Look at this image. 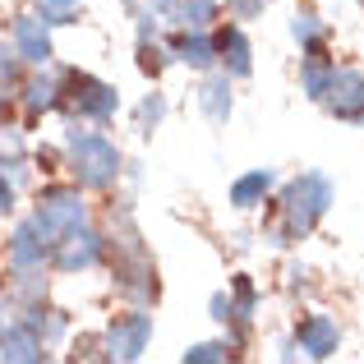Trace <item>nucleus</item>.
<instances>
[{"instance_id":"13","label":"nucleus","mask_w":364,"mask_h":364,"mask_svg":"<svg viewBox=\"0 0 364 364\" xmlns=\"http://www.w3.org/2000/svg\"><path fill=\"white\" fill-rule=\"evenodd\" d=\"M171 55H176V65H189V70H198V74L217 70V42L208 37V28H176Z\"/></svg>"},{"instance_id":"18","label":"nucleus","mask_w":364,"mask_h":364,"mask_svg":"<svg viewBox=\"0 0 364 364\" xmlns=\"http://www.w3.org/2000/svg\"><path fill=\"white\" fill-rule=\"evenodd\" d=\"M272 189H277V176L267 166L245 171V176L231 185V208L235 213H254V208H263L267 198H272Z\"/></svg>"},{"instance_id":"19","label":"nucleus","mask_w":364,"mask_h":364,"mask_svg":"<svg viewBox=\"0 0 364 364\" xmlns=\"http://www.w3.org/2000/svg\"><path fill=\"white\" fill-rule=\"evenodd\" d=\"M332 70H337V60H332L323 46L304 51V60H300V88H304V97H309V102H323V92H328V83H332Z\"/></svg>"},{"instance_id":"34","label":"nucleus","mask_w":364,"mask_h":364,"mask_svg":"<svg viewBox=\"0 0 364 364\" xmlns=\"http://www.w3.org/2000/svg\"><path fill=\"white\" fill-rule=\"evenodd\" d=\"M360 9H364V0H360Z\"/></svg>"},{"instance_id":"16","label":"nucleus","mask_w":364,"mask_h":364,"mask_svg":"<svg viewBox=\"0 0 364 364\" xmlns=\"http://www.w3.org/2000/svg\"><path fill=\"white\" fill-rule=\"evenodd\" d=\"M14 314H18V318H23L28 328H33V332H37V337H42L51 350L60 346L65 337H70V314H65V309H55V304H46V300L23 304V309H14Z\"/></svg>"},{"instance_id":"24","label":"nucleus","mask_w":364,"mask_h":364,"mask_svg":"<svg viewBox=\"0 0 364 364\" xmlns=\"http://www.w3.org/2000/svg\"><path fill=\"white\" fill-rule=\"evenodd\" d=\"M18 79H23V55L14 51V42H9V37H0V92H5V88H18Z\"/></svg>"},{"instance_id":"5","label":"nucleus","mask_w":364,"mask_h":364,"mask_svg":"<svg viewBox=\"0 0 364 364\" xmlns=\"http://www.w3.org/2000/svg\"><path fill=\"white\" fill-rule=\"evenodd\" d=\"M51 272L60 277H79V272H92V267L107 263V231H92L88 222L74 226V231H65L60 240L51 245Z\"/></svg>"},{"instance_id":"10","label":"nucleus","mask_w":364,"mask_h":364,"mask_svg":"<svg viewBox=\"0 0 364 364\" xmlns=\"http://www.w3.org/2000/svg\"><path fill=\"white\" fill-rule=\"evenodd\" d=\"M295 346H300V355L309 360H328L341 350V323L332 318V314H304L300 323H295Z\"/></svg>"},{"instance_id":"35","label":"nucleus","mask_w":364,"mask_h":364,"mask_svg":"<svg viewBox=\"0 0 364 364\" xmlns=\"http://www.w3.org/2000/svg\"><path fill=\"white\" fill-rule=\"evenodd\" d=\"M267 5H272V0H267Z\"/></svg>"},{"instance_id":"32","label":"nucleus","mask_w":364,"mask_h":364,"mask_svg":"<svg viewBox=\"0 0 364 364\" xmlns=\"http://www.w3.org/2000/svg\"><path fill=\"white\" fill-rule=\"evenodd\" d=\"M5 323H9V309H5V300H0V328H5Z\"/></svg>"},{"instance_id":"29","label":"nucleus","mask_w":364,"mask_h":364,"mask_svg":"<svg viewBox=\"0 0 364 364\" xmlns=\"http://www.w3.org/2000/svg\"><path fill=\"white\" fill-rule=\"evenodd\" d=\"M33 161H37V171L55 176V171L65 166V143H60V148H37V152H33Z\"/></svg>"},{"instance_id":"33","label":"nucleus","mask_w":364,"mask_h":364,"mask_svg":"<svg viewBox=\"0 0 364 364\" xmlns=\"http://www.w3.org/2000/svg\"><path fill=\"white\" fill-rule=\"evenodd\" d=\"M0 300H5V277H0Z\"/></svg>"},{"instance_id":"7","label":"nucleus","mask_w":364,"mask_h":364,"mask_svg":"<svg viewBox=\"0 0 364 364\" xmlns=\"http://www.w3.org/2000/svg\"><path fill=\"white\" fill-rule=\"evenodd\" d=\"M18 107H23V120L37 124L42 116H51V111H60V70H51V65H37L28 79H18Z\"/></svg>"},{"instance_id":"30","label":"nucleus","mask_w":364,"mask_h":364,"mask_svg":"<svg viewBox=\"0 0 364 364\" xmlns=\"http://www.w3.org/2000/svg\"><path fill=\"white\" fill-rule=\"evenodd\" d=\"M124 14L139 23V18H161V0H120Z\"/></svg>"},{"instance_id":"4","label":"nucleus","mask_w":364,"mask_h":364,"mask_svg":"<svg viewBox=\"0 0 364 364\" xmlns=\"http://www.w3.org/2000/svg\"><path fill=\"white\" fill-rule=\"evenodd\" d=\"M33 226L37 231L46 235V240H60L65 231H74V226H83L88 222V203H83V189L74 185H60V180H55V185H42L37 189V203H33Z\"/></svg>"},{"instance_id":"31","label":"nucleus","mask_w":364,"mask_h":364,"mask_svg":"<svg viewBox=\"0 0 364 364\" xmlns=\"http://www.w3.org/2000/svg\"><path fill=\"white\" fill-rule=\"evenodd\" d=\"M14 208H18V185L0 171V217H14Z\"/></svg>"},{"instance_id":"9","label":"nucleus","mask_w":364,"mask_h":364,"mask_svg":"<svg viewBox=\"0 0 364 364\" xmlns=\"http://www.w3.org/2000/svg\"><path fill=\"white\" fill-rule=\"evenodd\" d=\"M9 42H14V51L23 55V65H51L55 60V42H51V23H46L42 14H14V28H9Z\"/></svg>"},{"instance_id":"27","label":"nucleus","mask_w":364,"mask_h":364,"mask_svg":"<svg viewBox=\"0 0 364 364\" xmlns=\"http://www.w3.org/2000/svg\"><path fill=\"white\" fill-rule=\"evenodd\" d=\"M37 14L46 18V23H74V14H79V0H37Z\"/></svg>"},{"instance_id":"15","label":"nucleus","mask_w":364,"mask_h":364,"mask_svg":"<svg viewBox=\"0 0 364 364\" xmlns=\"http://www.w3.org/2000/svg\"><path fill=\"white\" fill-rule=\"evenodd\" d=\"M46 291H51V263H42V267H9V277H5L9 309H23V304L46 300Z\"/></svg>"},{"instance_id":"25","label":"nucleus","mask_w":364,"mask_h":364,"mask_svg":"<svg viewBox=\"0 0 364 364\" xmlns=\"http://www.w3.org/2000/svg\"><path fill=\"white\" fill-rule=\"evenodd\" d=\"M231 355H235L231 341H198V346L185 350V364H222V360H231Z\"/></svg>"},{"instance_id":"3","label":"nucleus","mask_w":364,"mask_h":364,"mask_svg":"<svg viewBox=\"0 0 364 364\" xmlns=\"http://www.w3.org/2000/svg\"><path fill=\"white\" fill-rule=\"evenodd\" d=\"M60 111L79 124H111L120 111V92L88 70H60Z\"/></svg>"},{"instance_id":"12","label":"nucleus","mask_w":364,"mask_h":364,"mask_svg":"<svg viewBox=\"0 0 364 364\" xmlns=\"http://www.w3.org/2000/svg\"><path fill=\"white\" fill-rule=\"evenodd\" d=\"M46 258H51V240L33 226V217L14 222V231L5 240V263L9 267H42Z\"/></svg>"},{"instance_id":"23","label":"nucleus","mask_w":364,"mask_h":364,"mask_svg":"<svg viewBox=\"0 0 364 364\" xmlns=\"http://www.w3.org/2000/svg\"><path fill=\"white\" fill-rule=\"evenodd\" d=\"M166 92H148V97L134 107V124H139V134H152V129H161V120H166Z\"/></svg>"},{"instance_id":"8","label":"nucleus","mask_w":364,"mask_h":364,"mask_svg":"<svg viewBox=\"0 0 364 364\" xmlns=\"http://www.w3.org/2000/svg\"><path fill=\"white\" fill-rule=\"evenodd\" d=\"M318 107H328V116H337V120L360 124V116H364V70L337 65V70H332V83H328V92H323Z\"/></svg>"},{"instance_id":"11","label":"nucleus","mask_w":364,"mask_h":364,"mask_svg":"<svg viewBox=\"0 0 364 364\" xmlns=\"http://www.w3.org/2000/svg\"><path fill=\"white\" fill-rule=\"evenodd\" d=\"M0 360L5 364H42V360H51V346L18 314H9V323L0 328Z\"/></svg>"},{"instance_id":"21","label":"nucleus","mask_w":364,"mask_h":364,"mask_svg":"<svg viewBox=\"0 0 364 364\" xmlns=\"http://www.w3.org/2000/svg\"><path fill=\"white\" fill-rule=\"evenodd\" d=\"M291 37L300 42V51H314V46L328 42V23H323L314 9H300V14L291 18Z\"/></svg>"},{"instance_id":"28","label":"nucleus","mask_w":364,"mask_h":364,"mask_svg":"<svg viewBox=\"0 0 364 364\" xmlns=\"http://www.w3.org/2000/svg\"><path fill=\"white\" fill-rule=\"evenodd\" d=\"M267 0H226V14L235 18V23H249V18H263Z\"/></svg>"},{"instance_id":"22","label":"nucleus","mask_w":364,"mask_h":364,"mask_svg":"<svg viewBox=\"0 0 364 364\" xmlns=\"http://www.w3.org/2000/svg\"><path fill=\"white\" fill-rule=\"evenodd\" d=\"M176 65V55H171V46H161L157 37H148V42H139V70L148 74V79H161V74Z\"/></svg>"},{"instance_id":"6","label":"nucleus","mask_w":364,"mask_h":364,"mask_svg":"<svg viewBox=\"0 0 364 364\" xmlns=\"http://www.w3.org/2000/svg\"><path fill=\"white\" fill-rule=\"evenodd\" d=\"M148 341H152V314H148V304H129L124 314H116V318L107 323V332H102V355L129 364V360H143Z\"/></svg>"},{"instance_id":"14","label":"nucleus","mask_w":364,"mask_h":364,"mask_svg":"<svg viewBox=\"0 0 364 364\" xmlns=\"http://www.w3.org/2000/svg\"><path fill=\"white\" fill-rule=\"evenodd\" d=\"M213 42H217V65H222L231 79H249V74H254V46H249L240 23H226Z\"/></svg>"},{"instance_id":"2","label":"nucleus","mask_w":364,"mask_h":364,"mask_svg":"<svg viewBox=\"0 0 364 364\" xmlns=\"http://www.w3.org/2000/svg\"><path fill=\"white\" fill-rule=\"evenodd\" d=\"M60 143H65V171L79 189H111L124 176V152L107 134L79 129V120H70Z\"/></svg>"},{"instance_id":"17","label":"nucleus","mask_w":364,"mask_h":364,"mask_svg":"<svg viewBox=\"0 0 364 364\" xmlns=\"http://www.w3.org/2000/svg\"><path fill=\"white\" fill-rule=\"evenodd\" d=\"M231 74L226 70H208L203 83H198V111H203L213 124H226L231 120Z\"/></svg>"},{"instance_id":"20","label":"nucleus","mask_w":364,"mask_h":364,"mask_svg":"<svg viewBox=\"0 0 364 364\" xmlns=\"http://www.w3.org/2000/svg\"><path fill=\"white\" fill-rule=\"evenodd\" d=\"M217 14V0H161V18L171 28H208Z\"/></svg>"},{"instance_id":"26","label":"nucleus","mask_w":364,"mask_h":364,"mask_svg":"<svg viewBox=\"0 0 364 364\" xmlns=\"http://www.w3.org/2000/svg\"><path fill=\"white\" fill-rule=\"evenodd\" d=\"M231 300H235V309H240L245 318H254V309H258V286L249 282V272H240L231 282Z\"/></svg>"},{"instance_id":"1","label":"nucleus","mask_w":364,"mask_h":364,"mask_svg":"<svg viewBox=\"0 0 364 364\" xmlns=\"http://www.w3.org/2000/svg\"><path fill=\"white\" fill-rule=\"evenodd\" d=\"M332 198H337V189H332V180L323 176V171H304V176H295L277 198H267V203H272V222L263 226V240L272 249L300 245L304 235H314V226L328 217Z\"/></svg>"}]
</instances>
